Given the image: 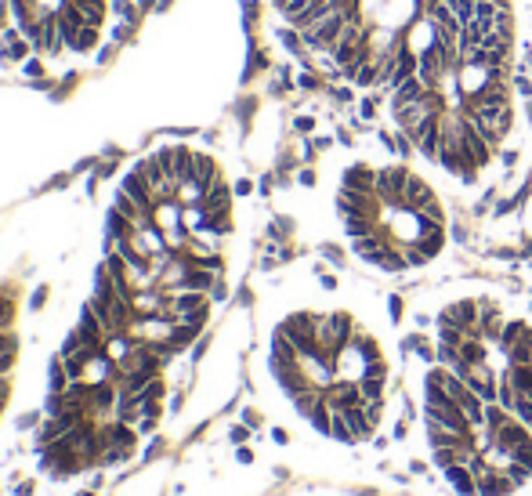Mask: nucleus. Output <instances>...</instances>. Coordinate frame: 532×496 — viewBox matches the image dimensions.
I'll return each instance as SVG.
<instances>
[{
  "label": "nucleus",
  "instance_id": "nucleus-1",
  "mask_svg": "<svg viewBox=\"0 0 532 496\" xmlns=\"http://www.w3.org/2000/svg\"><path fill=\"white\" fill-rule=\"evenodd\" d=\"M405 352L377 326H369L355 308L297 304L283 312L268 333V377L287 398V406L311 435L344 449L384 446L398 410V369Z\"/></svg>",
  "mask_w": 532,
  "mask_h": 496
},
{
  "label": "nucleus",
  "instance_id": "nucleus-2",
  "mask_svg": "<svg viewBox=\"0 0 532 496\" xmlns=\"http://www.w3.org/2000/svg\"><path fill=\"white\" fill-rule=\"evenodd\" d=\"M405 417L417 424L420 463L453 496H532V424L485 402L446 366H420Z\"/></svg>",
  "mask_w": 532,
  "mask_h": 496
},
{
  "label": "nucleus",
  "instance_id": "nucleus-3",
  "mask_svg": "<svg viewBox=\"0 0 532 496\" xmlns=\"http://www.w3.org/2000/svg\"><path fill=\"white\" fill-rule=\"evenodd\" d=\"M511 294L514 287L449 297L434 312H417V326L438 366L532 424V301L528 312H511Z\"/></svg>",
  "mask_w": 532,
  "mask_h": 496
},
{
  "label": "nucleus",
  "instance_id": "nucleus-4",
  "mask_svg": "<svg viewBox=\"0 0 532 496\" xmlns=\"http://www.w3.org/2000/svg\"><path fill=\"white\" fill-rule=\"evenodd\" d=\"M8 8L22 47L58 76L95 66L112 29V0H8Z\"/></svg>",
  "mask_w": 532,
  "mask_h": 496
},
{
  "label": "nucleus",
  "instance_id": "nucleus-5",
  "mask_svg": "<svg viewBox=\"0 0 532 496\" xmlns=\"http://www.w3.org/2000/svg\"><path fill=\"white\" fill-rule=\"evenodd\" d=\"M424 95H427L424 80L413 76V80H405V83H398V87L391 91V102H388V105H391V113H395V109H402V105H413V102L424 98Z\"/></svg>",
  "mask_w": 532,
  "mask_h": 496
},
{
  "label": "nucleus",
  "instance_id": "nucleus-6",
  "mask_svg": "<svg viewBox=\"0 0 532 496\" xmlns=\"http://www.w3.org/2000/svg\"><path fill=\"white\" fill-rule=\"evenodd\" d=\"M355 87H362V91H373V87H381V62H377V54H373L366 66H359V73H355Z\"/></svg>",
  "mask_w": 532,
  "mask_h": 496
},
{
  "label": "nucleus",
  "instance_id": "nucleus-7",
  "mask_svg": "<svg viewBox=\"0 0 532 496\" xmlns=\"http://www.w3.org/2000/svg\"><path fill=\"white\" fill-rule=\"evenodd\" d=\"M381 98H384V91H373V95H366V98H362V105H359V116H362V120H377V105H381Z\"/></svg>",
  "mask_w": 532,
  "mask_h": 496
},
{
  "label": "nucleus",
  "instance_id": "nucleus-8",
  "mask_svg": "<svg viewBox=\"0 0 532 496\" xmlns=\"http://www.w3.org/2000/svg\"><path fill=\"white\" fill-rule=\"evenodd\" d=\"M514 91H518V95L528 102L532 98V80H528V73L521 69V73H514Z\"/></svg>",
  "mask_w": 532,
  "mask_h": 496
},
{
  "label": "nucleus",
  "instance_id": "nucleus-9",
  "mask_svg": "<svg viewBox=\"0 0 532 496\" xmlns=\"http://www.w3.org/2000/svg\"><path fill=\"white\" fill-rule=\"evenodd\" d=\"M333 98H337V102H355V91H352V87H337Z\"/></svg>",
  "mask_w": 532,
  "mask_h": 496
},
{
  "label": "nucleus",
  "instance_id": "nucleus-10",
  "mask_svg": "<svg viewBox=\"0 0 532 496\" xmlns=\"http://www.w3.org/2000/svg\"><path fill=\"white\" fill-rule=\"evenodd\" d=\"M301 87H308V91H316V87H319V80H316V76H311V73H304V76H301Z\"/></svg>",
  "mask_w": 532,
  "mask_h": 496
},
{
  "label": "nucleus",
  "instance_id": "nucleus-11",
  "mask_svg": "<svg viewBox=\"0 0 532 496\" xmlns=\"http://www.w3.org/2000/svg\"><path fill=\"white\" fill-rule=\"evenodd\" d=\"M525 116H528V123H532V98H528V105H525Z\"/></svg>",
  "mask_w": 532,
  "mask_h": 496
}]
</instances>
